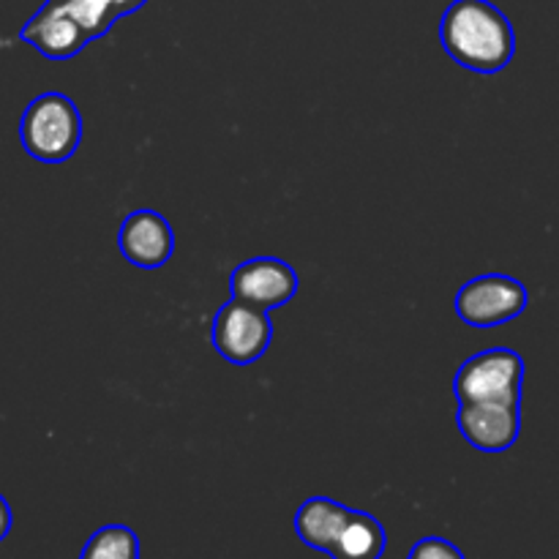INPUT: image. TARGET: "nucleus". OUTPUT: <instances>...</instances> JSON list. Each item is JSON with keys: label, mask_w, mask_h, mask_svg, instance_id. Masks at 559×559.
Returning <instances> with one entry per match:
<instances>
[{"label": "nucleus", "mask_w": 559, "mask_h": 559, "mask_svg": "<svg viewBox=\"0 0 559 559\" xmlns=\"http://www.w3.org/2000/svg\"><path fill=\"white\" fill-rule=\"evenodd\" d=\"M145 3L147 0H47V5L63 14L87 44L107 36L120 16L134 14Z\"/></svg>", "instance_id": "obj_9"}, {"label": "nucleus", "mask_w": 559, "mask_h": 559, "mask_svg": "<svg viewBox=\"0 0 559 559\" xmlns=\"http://www.w3.org/2000/svg\"><path fill=\"white\" fill-rule=\"evenodd\" d=\"M20 140L27 156L36 162H69L82 142L80 109L66 93H41L22 112Z\"/></svg>", "instance_id": "obj_2"}, {"label": "nucleus", "mask_w": 559, "mask_h": 559, "mask_svg": "<svg viewBox=\"0 0 559 559\" xmlns=\"http://www.w3.org/2000/svg\"><path fill=\"white\" fill-rule=\"evenodd\" d=\"M349 513H353V508H344L342 502L331 500V497H311L295 513V535L309 549L328 555L344 524H347Z\"/></svg>", "instance_id": "obj_10"}, {"label": "nucleus", "mask_w": 559, "mask_h": 559, "mask_svg": "<svg viewBox=\"0 0 559 559\" xmlns=\"http://www.w3.org/2000/svg\"><path fill=\"white\" fill-rule=\"evenodd\" d=\"M530 304V293L519 278L506 273H486L456 293V314L469 328H497L516 320Z\"/></svg>", "instance_id": "obj_5"}, {"label": "nucleus", "mask_w": 559, "mask_h": 559, "mask_svg": "<svg viewBox=\"0 0 559 559\" xmlns=\"http://www.w3.org/2000/svg\"><path fill=\"white\" fill-rule=\"evenodd\" d=\"M388 546L385 527L371 513L353 511L338 533L336 544L328 551L331 559H382Z\"/></svg>", "instance_id": "obj_11"}, {"label": "nucleus", "mask_w": 559, "mask_h": 559, "mask_svg": "<svg viewBox=\"0 0 559 559\" xmlns=\"http://www.w3.org/2000/svg\"><path fill=\"white\" fill-rule=\"evenodd\" d=\"M524 385V358L513 349H486L462 364L453 380L459 404H502L519 407Z\"/></svg>", "instance_id": "obj_3"}, {"label": "nucleus", "mask_w": 559, "mask_h": 559, "mask_svg": "<svg viewBox=\"0 0 559 559\" xmlns=\"http://www.w3.org/2000/svg\"><path fill=\"white\" fill-rule=\"evenodd\" d=\"M407 559H467L464 551L459 549L456 544L445 538H437V535H429V538H420L418 544L413 546Z\"/></svg>", "instance_id": "obj_13"}, {"label": "nucleus", "mask_w": 559, "mask_h": 559, "mask_svg": "<svg viewBox=\"0 0 559 559\" xmlns=\"http://www.w3.org/2000/svg\"><path fill=\"white\" fill-rule=\"evenodd\" d=\"M213 349L233 366H249L267 353L273 342V325L267 311L243 300H229L218 309L211 325Z\"/></svg>", "instance_id": "obj_4"}, {"label": "nucleus", "mask_w": 559, "mask_h": 559, "mask_svg": "<svg viewBox=\"0 0 559 559\" xmlns=\"http://www.w3.org/2000/svg\"><path fill=\"white\" fill-rule=\"evenodd\" d=\"M456 420L464 440L486 453L508 451L516 445L522 431L519 407H502V404H459Z\"/></svg>", "instance_id": "obj_8"}, {"label": "nucleus", "mask_w": 559, "mask_h": 559, "mask_svg": "<svg viewBox=\"0 0 559 559\" xmlns=\"http://www.w3.org/2000/svg\"><path fill=\"white\" fill-rule=\"evenodd\" d=\"M120 254L142 271L167 265L175 254V235L167 218L156 211H134L123 218L118 233Z\"/></svg>", "instance_id": "obj_7"}, {"label": "nucleus", "mask_w": 559, "mask_h": 559, "mask_svg": "<svg viewBox=\"0 0 559 559\" xmlns=\"http://www.w3.org/2000/svg\"><path fill=\"white\" fill-rule=\"evenodd\" d=\"M445 52L478 74H497L516 55L511 20L489 0H453L440 22Z\"/></svg>", "instance_id": "obj_1"}, {"label": "nucleus", "mask_w": 559, "mask_h": 559, "mask_svg": "<svg viewBox=\"0 0 559 559\" xmlns=\"http://www.w3.org/2000/svg\"><path fill=\"white\" fill-rule=\"evenodd\" d=\"M229 293L235 300L257 306L262 311L287 306L298 293V273L276 257H257L229 273Z\"/></svg>", "instance_id": "obj_6"}, {"label": "nucleus", "mask_w": 559, "mask_h": 559, "mask_svg": "<svg viewBox=\"0 0 559 559\" xmlns=\"http://www.w3.org/2000/svg\"><path fill=\"white\" fill-rule=\"evenodd\" d=\"M11 524H14V516H11V508H9V502H5V497L0 495V544L9 538Z\"/></svg>", "instance_id": "obj_14"}, {"label": "nucleus", "mask_w": 559, "mask_h": 559, "mask_svg": "<svg viewBox=\"0 0 559 559\" xmlns=\"http://www.w3.org/2000/svg\"><path fill=\"white\" fill-rule=\"evenodd\" d=\"M80 559H140V538L126 524H107L85 540Z\"/></svg>", "instance_id": "obj_12"}]
</instances>
